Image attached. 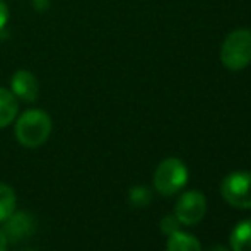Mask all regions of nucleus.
Returning a JSON list of instances; mask_svg holds the SVG:
<instances>
[{
    "mask_svg": "<svg viewBox=\"0 0 251 251\" xmlns=\"http://www.w3.org/2000/svg\"><path fill=\"white\" fill-rule=\"evenodd\" d=\"M221 193L229 205L236 208H251V173L234 171L226 176Z\"/></svg>",
    "mask_w": 251,
    "mask_h": 251,
    "instance_id": "obj_4",
    "label": "nucleus"
},
{
    "mask_svg": "<svg viewBox=\"0 0 251 251\" xmlns=\"http://www.w3.org/2000/svg\"><path fill=\"white\" fill-rule=\"evenodd\" d=\"M16 192L5 183H0V222L7 221L16 212Z\"/></svg>",
    "mask_w": 251,
    "mask_h": 251,
    "instance_id": "obj_11",
    "label": "nucleus"
},
{
    "mask_svg": "<svg viewBox=\"0 0 251 251\" xmlns=\"http://www.w3.org/2000/svg\"><path fill=\"white\" fill-rule=\"evenodd\" d=\"M5 222L2 234L5 236L7 243H19L23 239L29 238L36 229L34 217L27 212H14Z\"/></svg>",
    "mask_w": 251,
    "mask_h": 251,
    "instance_id": "obj_6",
    "label": "nucleus"
},
{
    "mask_svg": "<svg viewBox=\"0 0 251 251\" xmlns=\"http://www.w3.org/2000/svg\"><path fill=\"white\" fill-rule=\"evenodd\" d=\"M188 181V168L178 157H168L154 173V186L161 195L171 197L178 193Z\"/></svg>",
    "mask_w": 251,
    "mask_h": 251,
    "instance_id": "obj_3",
    "label": "nucleus"
},
{
    "mask_svg": "<svg viewBox=\"0 0 251 251\" xmlns=\"http://www.w3.org/2000/svg\"><path fill=\"white\" fill-rule=\"evenodd\" d=\"M51 133V118L43 109H27L16 122V139L27 149L43 146Z\"/></svg>",
    "mask_w": 251,
    "mask_h": 251,
    "instance_id": "obj_1",
    "label": "nucleus"
},
{
    "mask_svg": "<svg viewBox=\"0 0 251 251\" xmlns=\"http://www.w3.org/2000/svg\"><path fill=\"white\" fill-rule=\"evenodd\" d=\"M0 251H7V239L2 234V231H0Z\"/></svg>",
    "mask_w": 251,
    "mask_h": 251,
    "instance_id": "obj_15",
    "label": "nucleus"
},
{
    "mask_svg": "<svg viewBox=\"0 0 251 251\" xmlns=\"http://www.w3.org/2000/svg\"><path fill=\"white\" fill-rule=\"evenodd\" d=\"M24 251H33V250H24Z\"/></svg>",
    "mask_w": 251,
    "mask_h": 251,
    "instance_id": "obj_17",
    "label": "nucleus"
},
{
    "mask_svg": "<svg viewBox=\"0 0 251 251\" xmlns=\"http://www.w3.org/2000/svg\"><path fill=\"white\" fill-rule=\"evenodd\" d=\"M179 224L181 222L178 221V217L176 215H166L164 219L161 221V231L164 232L166 236H171L173 232H176V231H179Z\"/></svg>",
    "mask_w": 251,
    "mask_h": 251,
    "instance_id": "obj_13",
    "label": "nucleus"
},
{
    "mask_svg": "<svg viewBox=\"0 0 251 251\" xmlns=\"http://www.w3.org/2000/svg\"><path fill=\"white\" fill-rule=\"evenodd\" d=\"M151 200H152L151 190L146 188V186L139 185L130 190V203L135 205V207H146V205L151 203Z\"/></svg>",
    "mask_w": 251,
    "mask_h": 251,
    "instance_id": "obj_12",
    "label": "nucleus"
},
{
    "mask_svg": "<svg viewBox=\"0 0 251 251\" xmlns=\"http://www.w3.org/2000/svg\"><path fill=\"white\" fill-rule=\"evenodd\" d=\"M7 21H9V9H7L5 3L0 0V31L5 27Z\"/></svg>",
    "mask_w": 251,
    "mask_h": 251,
    "instance_id": "obj_14",
    "label": "nucleus"
},
{
    "mask_svg": "<svg viewBox=\"0 0 251 251\" xmlns=\"http://www.w3.org/2000/svg\"><path fill=\"white\" fill-rule=\"evenodd\" d=\"M10 93L26 102H34L40 96V84L31 72L17 70L10 79Z\"/></svg>",
    "mask_w": 251,
    "mask_h": 251,
    "instance_id": "obj_7",
    "label": "nucleus"
},
{
    "mask_svg": "<svg viewBox=\"0 0 251 251\" xmlns=\"http://www.w3.org/2000/svg\"><path fill=\"white\" fill-rule=\"evenodd\" d=\"M221 62L231 72L245 70L251 63V29L239 27L226 36L221 47Z\"/></svg>",
    "mask_w": 251,
    "mask_h": 251,
    "instance_id": "obj_2",
    "label": "nucleus"
},
{
    "mask_svg": "<svg viewBox=\"0 0 251 251\" xmlns=\"http://www.w3.org/2000/svg\"><path fill=\"white\" fill-rule=\"evenodd\" d=\"M36 2H41V0H36Z\"/></svg>",
    "mask_w": 251,
    "mask_h": 251,
    "instance_id": "obj_18",
    "label": "nucleus"
},
{
    "mask_svg": "<svg viewBox=\"0 0 251 251\" xmlns=\"http://www.w3.org/2000/svg\"><path fill=\"white\" fill-rule=\"evenodd\" d=\"M168 251H201V246L195 236L176 231L169 236Z\"/></svg>",
    "mask_w": 251,
    "mask_h": 251,
    "instance_id": "obj_10",
    "label": "nucleus"
},
{
    "mask_svg": "<svg viewBox=\"0 0 251 251\" xmlns=\"http://www.w3.org/2000/svg\"><path fill=\"white\" fill-rule=\"evenodd\" d=\"M17 116V100L10 91L0 87V128L10 125Z\"/></svg>",
    "mask_w": 251,
    "mask_h": 251,
    "instance_id": "obj_9",
    "label": "nucleus"
},
{
    "mask_svg": "<svg viewBox=\"0 0 251 251\" xmlns=\"http://www.w3.org/2000/svg\"><path fill=\"white\" fill-rule=\"evenodd\" d=\"M205 210H207V201L205 195L200 192H186L181 195L175 208V215L181 224L195 226L203 219Z\"/></svg>",
    "mask_w": 251,
    "mask_h": 251,
    "instance_id": "obj_5",
    "label": "nucleus"
},
{
    "mask_svg": "<svg viewBox=\"0 0 251 251\" xmlns=\"http://www.w3.org/2000/svg\"><path fill=\"white\" fill-rule=\"evenodd\" d=\"M232 251H251V219L236 224L231 232Z\"/></svg>",
    "mask_w": 251,
    "mask_h": 251,
    "instance_id": "obj_8",
    "label": "nucleus"
},
{
    "mask_svg": "<svg viewBox=\"0 0 251 251\" xmlns=\"http://www.w3.org/2000/svg\"><path fill=\"white\" fill-rule=\"evenodd\" d=\"M208 251H227V248H224V246H221V245H215V246H212V248H208Z\"/></svg>",
    "mask_w": 251,
    "mask_h": 251,
    "instance_id": "obj_16",
    "label": "nucleus"
}]
</instances>
